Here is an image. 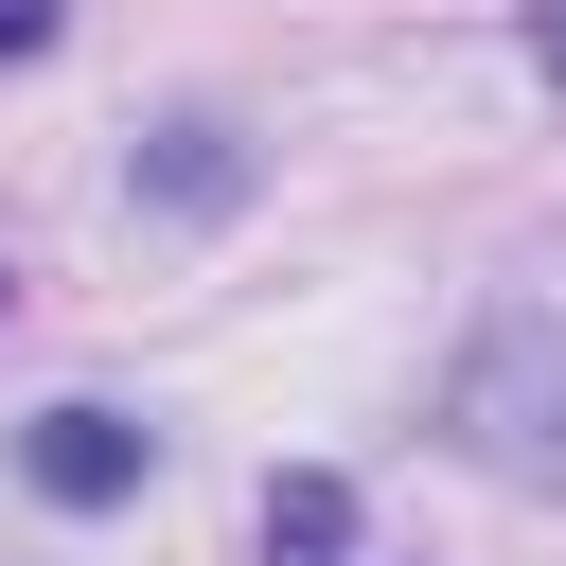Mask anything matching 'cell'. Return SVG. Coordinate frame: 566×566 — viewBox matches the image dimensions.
<instances>
[{"label":"cell","instance_id":"obj_4","mask_svg":"<svg viewBox=\"0 0 566 566\" xmlns=\"http://www.w3.org/2000/svg\"><path fill=\"white\" fill-rule=\"evenodd\" d=\"M230 195H248L230 124H177V142H159V212H230Z\"/></svg>","mask_w":566,"mask_h":566},{"label":"cell","instance_id":"obj_2","mask_svg":"<svg viewBox=\"0 0 566 566\" xmlns=\"http://www.w3.org/2000/svg\"><path fill=\"white\" fill-rule=\"evenodd\" d=\"M142 460H159V442H142L124 407H35V424H18V478H35L53 513H106V495H142Z\"/></svg>","mask_w":566,"mask_h":566},{"label":"cell","instance_id":"obj_5","mask_svg":"<svg viewBox=\"0 0 566 566\" xmlns=\"http://www.w3.org/2000/svg\"><path fill=\"white\" fill-rule=\"evenodd\" d=\"M531 71H548V88H566V0H531Z\"/></svg>","mask_w":566,"mask_h":566},{"label":"cell","instance_id":"obj_1","mask_svg":"<svg viewBox=\"0 0 566 566\" xmlns=\"http://www.w3.org/2000/svg\"><path fill=\"white\" fill-rule=\"evenodd\" d=\"M460 442H478L495 478H548V495H566V336H548V318L478 336V371H460Z\"/></svg>","mask_w":566,"mask_h":566},{"label":"cell","instance_id":"obj_3","mask_svg":"<svg viewBox=\"0 0 566 566\" xmlns=\"http://www.w3.org/2000/svg\"><path fill=\"white\" fill-rule=\"evenodd\" d=\"M265 566H354V495L336 478H265Z\"/></svg>","mask_w":566,"mask_h":566},{"label":"cell","instance_id":"obj_6","mask_svg":"<svg viewBox=\"0 0 566 566\" xmlns=\"http://www.w3.org/2000/svg\"><path fill=\"white\" fill-rule=\"evenodd\" d=\"M35 35H53V0H0V53H35Z\"/></svg>","mask_w":566,"mask_h":566}]
</instances>
